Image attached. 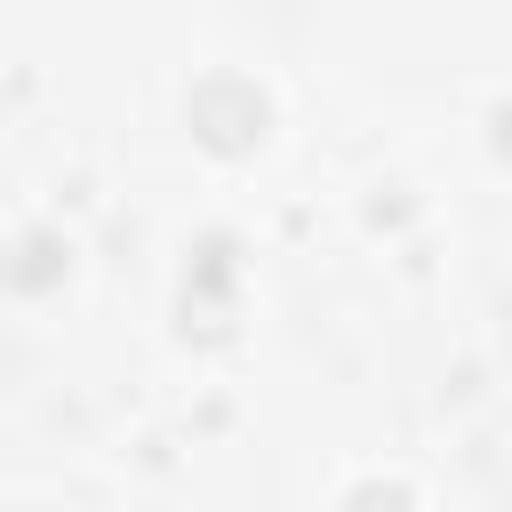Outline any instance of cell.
<instances>
[{
  "label": "cell",
  "mask_w": 512,
  "mask_h": 512,
  "mask_svg": "<svg viewBox=\"0 0 512 512\" xmlns=\"http://www.w3.org/2000/svg\"><path fill=\"white\" fill-rule=\"evenodd\" d=\"M184 120H192V136L216 144V152H256L272 104L256 96V80H240V72H208V80L184 96Z\"/></svg>",
  "instance_id": "obj_1"
}]
</instances>
